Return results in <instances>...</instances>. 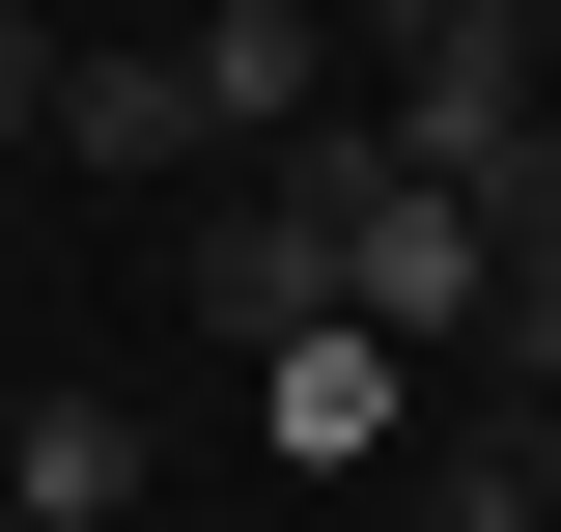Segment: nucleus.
Wrapping results in <instances>:
<instances>
[{
    "instance_id": "nucleus-1",
    "label": "nucleus",
    "mask_w": 561,
    "mask_h": 532,
    "mask_svg": "<svg viewBox=\"0 0 561 532\" xmlns=\"http://www.w3.org/2000/svg\"><path fill=\"white\" fill-rule=\"evenodd\" d=\"M337 113L393 140L421 197H478V169H534V140H561V57H534V0H393Z\"/></svg>"
},
{
    "instance_id": "nucleus-2",
    "label": "nucleus",
    "mask_w": 561,
    "mask_h": 532,
    "mask_svg": "<svg viewBox=\"0 0 561 532\" xmlns=\"http://www.w3.org/2000/svg\"><path fill=\"white\" fill-rule=\"evenodd\" d=\"M337 309L393 336V365H478V336H505V253H478V197H421L393 140H365V197H337Z\"/></svg>"
},
{
    "instance_id": "nucleus-3",
    "label": "nucleus",
    "mask_w": 561,
    "mask_h": 532,
    "mask_svg": "<svg viewBox=\"0 0 561 532\" xmlns=\"http://www.w3.org/2000/svg\"><path fill=\"white\" fill-rule=\"evenodd\" d=\"M169 57H197V140H309V113H337V0H169Z\"/></svg>"
},
{
    "instance_id": "nucleus-4",
    "label": "nucleus",
    "mask_w": 561,
    "mask_h": 532,
    "mask_svg": "<svg viewBox=\"0 0 561 532\" xmlns=\"http://www.w3.org/2000/svg\"><path fill=\"white\" fill-rule=\"evenodd\" d=\"M253 449L309 476V505H337V476H393V336H365V309H337V336H280V365H253Z\"/></svg>"
},
{
    "instance_id": "nucleus-5",
    "label": "nucleus",
    "mask_w": 561,
    "mask_h": 532,
    "mask_svg": "<svg viewBox=\"0 0 561 532\" xmlns=\"http://www.w3.org/2000/svg\"><path fill=\"white\" fill-rule=\"evenodd\" d=\"M57 140L84 169H197V57L169 28H57Z\"/></svg>"
},
{
    "instance_id": "nucleus-6",
    "label": "nucleus",
    "mask_w": 561,
    "mask_h": 532,
    "mask_svg": "<svg viewBox=\"0 0 561 532\" xmlns=\"http://www.w3.org/2000/svg\"><path fill=\"white\" fill-rule=\"evenodd\" d=\"M0 505L28 532H113L140 505V393H0Z\"/></svg>"
},
{
    "instance_id": "nucleus-7",
    "label": "nucleus",
    "mask_w": 561,
    "mask_h": 532,
    "mask_svg": "<svg viewBox=\"0 0 561 532\" xmlns=\"http://www.w3.org/2000/svg\"><path fill=\"white\" fill-rule=\"evenodd\" d=\"M393 532H561L534 420H449V449H393Z\"/></svg>"
},
{
    "instance_id": "nucleus-8",
    "label": "nucleus",
    "mask_w": 561,
    "mask_h": 532,
    "mask_svg": "<svg viewBox=\"0 0 561 532\" xmlns=\"http://www.w3.org/2000/svg\"><path fill=\"white\" fill-rule=\"evenodd\" d=\"M0 140H57V28H28V0H0Z\"/></svg>"
},
{
    "instance_id": "nucleus-9",
    "label": "nucleus",
    "mask_w": 561,
    "mask_h": 532,
    "mask_svg": "<svg viewBox=\"0 0 561 532\" xmlns=\"http://www.w3.org/2000/svg\"><path fill=\"white\" fill-rule=\"evenodd\" d=\"M365 28H393V0H337V57H365Z\"/></svg>"
},
{
    "instance_id": "nucleus-10",
    "label": "nucleus",
    "mask_w": 561,
    "mask_h": 532,
    "mask_svg": "<svg viewBox=\"0 0 561 532\" xmlns=\"http://www.w3.org/2000/svg\"><path fill=\"white\" fill-rule=\"evenodd\" d=\"M534 57H561V0H534Z\"/></svg>"
},
{
    "instance_id": "nucleus-11",
    "label": "nucleus",
    "mask_w": 561,
    "mask_h": 532,
    "mask_svg": "<svg viewBox=\"0 0 561 532\" xmlns=\"http://www.w3.org/2000/svg\"><path fill=\"white\" fill-rule=\"evenodd\" d=\"M0 532H28V505H0Z\"/></svg>"
}]
</instances>
